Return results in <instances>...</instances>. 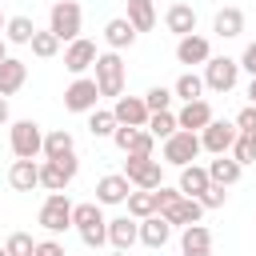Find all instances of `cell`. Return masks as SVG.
<instances>
[{"instance_id": "cell-38", "label": "cell", "mask_w": 256, "mask_h": 256, "mask_svg": "<svg viewBox=\"0 0 256 256\" xmlns=\"http://www.w3.org/2000/svg\"><path fill=\"white\" fill-rule=\"evenodd\" d=\"M144 104H148V112H168V104H172V88H164V84L148 88V92H144Z\"/></svg>"}, {"instance_id": "cell-19", "label": "cell", "mask_w": 256, "mask_h": 256, "mask_svg": "<svg viewBox=\"0 0 256 256\" xmlns=\"http://www.w3.org/2000/svg\"><path fill=\"white\" fill-rule=\"evenodd\" d=\"M28 80V64L16 60V56H4L0 60V96H16Z\"/></svg>"}, {"instance_id": "cell-2", "label": "cell", "mask_w": 256, "mask_h": 256, "mask_svg": "<svg viewBox=\"0 0 256 256\" xmlns=\"http://www.w3.org/2000/svg\"><path fill=\"white\" fill-rule=\"evenodd\" d=\"M96 88H100V96H120L124 92V60H120V52H96Z\"/></svg>"}, {"instance_id": "cell-17", "label": "cell", "mask_w": 256, "mask_h": 256, "mask_svg": "<svg viewBox=\"0 0 256 256\" xmlns=\"http://www.w3.org/2000/svg\"><path fill=\"white\" fill-rule=\"evenodd\" d=\"M212 56V44H208V36H196V32H188V36H180L176 40V60L180 64H204Z\"/></svg>"}, {"instance_id": "cell-34", "label": "cell", "mask_w": 256, "mask_h": 256, "mask_svg": "<svg viewBox=\"0 0 256 256\" xmlns=\"http://www.w3.org/2000/svg\"><path fill=\"white\" fill-rule=\"evenodd\" d=\"M88 132L100 140V136H112L116 132V116H112V108H92L88 112Z\"/></svg>"}, {"instance_id": "cell-21", "label": "cell", "mask_w": 256, "mask_h": 256, "mask_svg": "<svg viewBox=\"0 0 256 256\" xmlns=\"http://www.w3.org/2000/svg\"><path fill=\"white\" fill-rule=\"evenodd\" d=\"M8 184H12L16 192H32V188H40V164H36V160H12V168H8Z\"/></svg>"}, {"instance_id": "cell-43", "label": "cell", "mask_w": 256, "mask_h": 256, "mask_svg": "<svg viewBox=\"0 0 256 256\" xmlns=\"http://www.w3.org/2000/svg\"><path fill=\"white\" fill-rule=\"evenodd\" d=\"M32 256H68V252H64L60 240H40V244L32 248Z\"/></svg>"}, {"instance_id": "cell-16", "label": "cell", "mask_w": 256, "mask_h": 256, "mask_svg": "<svg viewBox=\"0 0 256 256\" xmlns=\"http://www.w3.org/2000/svg\"><path fill=\"white\" fill-rule=\"evenodd\" d=\"M164 28H168L172 36H188V32H196V8L184 4V0L168 4V12H164Z\"/></svg>"}, {"instance_id": "cell-46", "label": "cell", "mask_w": 256, "mask_h": 256, "mask_svg": "<svg viewBox=\"0 0 256 256\" xmlns=\"http://www.w3.org/2000/svg\"><path fill=\"white\" fill-rule=\"evenodd\" d=\"M248 104H256V76H252V84H248Z\"/></svg>"}, {"instance_id": "cell-42", "label": "cell", "mask_w": 256, "mask_h": 256, "mask_svg": "<svg viewBox=\"0 0 256 256\" xmlns=\"http://www.w3.org/2000/svg\"><path fill=\"white\" fill-rule=\"evenodd\" d=\"M232 124H236L240 132H252V128H256V104H248V108H240Z\"/></svg>"}, {"instance_id": "cell-33", "label": "cell", "mask_w": 256, "mask_h": 256, "mask_svg": "<svg viewBox=\"0 0 256 256\" xmlns=\"http://www.w3.org/2000/svg\"><path fill=\"white\" fill-rule=\"evenodd\" d=\"M172 96H180L184 104H188V100H200V96H204V76H196V72H184V76L172 84Z\"/></svg>"}, {"instance_id": "cell-7", "label": "cell", "mask_w": 256, "mask_h": 256, "mask_svg": "<svg viewBox=\"0 0 256 256\" xmlns=\"http://www.w3.org/2000/svg\"><path fill=\"white\" fill-rule=\"evenodd\" d=\"M76 172H80L76 152L64 156V160H44V164H40V188H48V192H64V188L76 180Z\"/></svg>"}, {"instance_id": "cell-50", "label": "cell", "mask_w": 256, "mask_h": 256, "mask_svg": "<svg viewBox=\"0 0 256 256\" xmlns=\"http://www.w3.org/2000/svg\"><path fill=\"white\" fill-rule=\"evenodd\" d=\"M4 24H8V20H4V12H0V32H4Z\"/></svg>"}, {"instance_id": "cell-36", "label": "cell", "mask_w": 256, "mask_h": 256, "mask_svg": "<svg viewBox=\"0 0 256 256\" xmlns=\"http://www.w3.org/2000/svg\"><path fill=\"white\" fill-rule=\"evenodd\" d=\"M144 128H148V132H152L156 140H168V136L176 132V116H172V112H152Z\"/></svg>"}, {"instance_id": "cell-49", "label": "cell", "mask_w": 256, "mask_h": 256, "mask_svg": "<svg viewBox=\"0 0 256 256\" xmlns=\"http://www.w3.org/2000/svg\"><path fill=\"white\" fill-rule=\"evenodd\" d=\"M112 256H128V252H124V248H112Z\"/></svg>"}, {"instance_id": "cell-10", "label": "cell", "mask_w": 256, "mask_h": 256, "mask_svg": "<svg viewBox=\"0 0 256 256\" xmlns=\"http://www.w3.org/2000/svg\"><path fill=\"white\" fill-rule=\"evenodd\" d=\"M124 176L132 188H160V160L156 156H128L124 160Z\"/></svg>"}, {"instance_id": "cell-40", "label": "cell", "mask_w": 256, "mask_h": 256, "mask_svg": "<svg viewBox=\"0 0 256 256\" xmlns=\"http://www.w3.org/2000/svg\"><path fill=\"white\" fill-rule=\"evenodd\" d=\"M196 200H200L204 208H224V200H228V192H224L220 184H208V188H204V192H200Z\"/></svg>"}, {"instance_id": "cell-27", "label": "cell", "mask_w": 256, "mask_h": 256, "mask_svg": "<svg viewBox=\"0 0 256 256\" xmlns=\"http://www.w3.org/2000/svg\"><path fill=\"white\" fill-rule=\"evenodd\" d=\"M76 152V140H72V132H64V128H52L48 136H44V160H64V156H72Z\"/></svg>"}, {"instance_id": "cell-24", "label": "cell", "mask_w": 256, "mask_h": 256, "mask_svg": "<svg viewBox=\"0 0 256 256\" xmlns=\"http://www.w3.org/2000/svg\"><path fill=\"white\" fill-rule=\"evenodd\" d=\"M240 172H244V168H240L228 152H220L216 160H208V180H212V184H220V188L236 184V180H240Z\"/></svg>"}, {"instance_id": "cell-5", "label": "cell", "mask_w": 256, "mask_h": 256, "mask_svg": "<svg viewBox=\"0 0 256 256\" xmlns=\"http://www.w3.org/2000/svg\"><path fill=\"white\" fill-rule=\"evenodd\" d=\"M200 152H204V148H200V132L176 128V132L164 140V164H172V168H184V164H192Z\"/></svg>"}, {"instance_id": "cell-9", "label": "cell", "mask_w": 256, "mask_h": 256, "mask_svg": "<svg viewBox=\"0 0 256 256\" xmlns=\"http://www.w3.org/2000/svg\"><path fill=\"white\" fill-rule=\"evenodd\" d=\"M112 140L124 156H152V148H156V136L148 128H128V124H116Z\"/></svg>"}, {"instance_id": "cell-11", "label": "cell", "mask_w": 256, "mask_h": 256, "mask_svg": "<svg viewBox=\"0 0 256 256\" xmlns=\"http://www.w3.org/2000/svg\"><path fill=\"white\" fill-rule=\"evenodd\" d=\"M40 224L48 232H64L72 228V200L64 192H48V200L40 204Z\"/></svg>"}, {"instance_id": "cell-39", "label": "cell", "mask_w": 256, "mask_h": 256, "mask_svg": "<svg viewBox=\"0 0 256 256\" xmlns=\"http://www.w3.org/2000/svg\"><path fill=\"white\" fill-rule=\"evenodd\" d=\"M32 248H36V240H32L28 232H12V236L4 240V252H8V256H32Z\"/></svg>"}, {"instance_id": "cell-12", "label": "cell", "mask_w": 256, "mask_h": 256, "mask_svg": "<svg viewBox=\"0 0 256 256\" xmlns=\"http://www.w3.org/2000/svg\"><path fill=\"white\" fill-rule=\"evenodd\" d=\"M96 100H100V88H96L92 76H76V80L64 88V108H68V112H92Z\"/></svg>"}, {"instance_id": "cell-52", "label": "cell", "mask_w": 256, "mask_h": 256, "mask_svg": "<svg viewBox=\"0 0 256 256\" xmlns=\"http://www.w3.org/2000/svg\"><path fill=\"white\" fill-rule=\"evenodd\" d=\"M0 256H8V252H4V248H0Z\"/></svg>"}, {"instance_id": "cell-35", "label": "cell", "mask_w": 256, "mask_h": 256, "mask_svg": "<svg viewBox=\"0 0 256 256\" xmlns=\"http://www.w3.org/2000/svg\"><path fill=\"white\" fill-rule=\"evenodd\" d=\"M32 56H40V60H52L56 52H60V40L52 36V32H32Z\"/></svg>"}, {"instance_id": "cell-6", "label": "cell", "mask_w": 256, "mask_h": 256, "mask_svg": "<svg viewBox=\"0 0 256 256\" xmlns=\"http://www.w3.org/2000/svg\"><path fill=\"white\" fill-rule=\"evenodd\" d=\"M240 80V64L232 56H208L204 60V88L212 92H232Z\"/></svg>"}, {"instance_id": "cell-15", "label": "cell", "mask_w": 256, "mask_h": 256, "mask_svg": "<svg viewBox=\"0 0 256 256\" xmlns=\"http://www.w3.org/2000/svg\"><path fill=\"white\" fill-rule=\"evenodd\" d=\"M128 192H132V184H128L124 172H108V176L96 180V204H124Z\"/></svg>"}, {"instance_id": "cell-51", "label": "cell", "mask_w": 256, "mask_h": 256, "mask_svg": "<svg viewBox=\"0 0 256 256\" xmlns=\"http://www.w3.org/2000/svg\"><path fill=\"white\" fill-rule=\"evenodd\" d=\"M248 136H252V140H256V128H252V132H248Z\"/></svg>"}, {"instance_id": "cell-32", "label": "cell", "mask_w": 256, "mask_h": 256, "mask_svg": "<svg viewBox=\"0 0 256 256\" xmlns=\"http://www.w3.org/2000/svg\"><path fill=\"white\" fill-rule=\"evenodd\" d=\"M32 32H36L32 16H8V24H4V40L8 44H28Z\"/></svg>"}, {"instance_id": "cell-28", "label": "cell", "mask_w": 256, "mask_h": 256, "mask_svg": "<svg viewBox=\"0 0 256 256\" xmlns=\"http://www.w3.org/2000/svg\"><path fill=\"white\" fill-rule=\"evenodd\" d=\"M180 252H212V232L196 220V224H184L180 232Z\"/></svg>"}, {"instance_id": "cell-45", "label": "cell", "mask_w": 256, "mask_h": 256, "mask_svg": "<svg viewBox=\"0 0 256 256\" xmlns=\"http://www.w3.org/2000/svg\"><path fill=\"white\" fill-rule=\"evenodd\" d=\"M0 124H8V100L0 96Z\"/></svg>"}, {"instance_id": "cell-1", "label": "cell", "mask_w": 256, "mask_h": 256, "mask_svg": "<svg viewBox=\"0 0 256 256\" xmlns=\"http://www.w3.org/2000/svg\"><path fill=\"white\" fill-rule=\"evenodd\" d=\"M72 224L80 228V240H84L88 248L108 244V220H104V212H100L96 200H88V204H72Z\"/></svg>"}, {"instance_id": "cell-3", "label": "cell", "mask_w": 256, "mask_h": 256, "mask_svg": "<svg viewBox=\"0 0 256 256\" xmlns=\"http://www.w3.org/2000/svg\"><path fill=\"white\" fill-rule=\"evenodd\" d=\"M8 144H12L16 160H36V156L44 152V132H40L36 120H16V124L8 128Z\"/></svg>"}, {"instance_id": "cell-30", "label": "cell", "mask_w": 256, "mask_h": 256, "mask_svg": "<svg viewBox=\"0 0 256 256\" xmlns=\"http://www.w3.org/2000/svg\"><path fill=\"white\" fill-rule=\"evenodd\" d=\"M208 184H212L208 180V168H200V164H184L180 168V192L184 196H200Z\"/></svg>"}, {"instance_id": "cell-8", "label": "cell", "mask_w": 256, "mask_h": 256, "mask_svg": "<svg viewBox=\"0 0 256 256\" xmlns=\"http://www.w3.org/2000/svg\"><path fill=\"white\" fill-rule=\"evenodd\" d=\"M236 136H240V128H236V124H228V120H216V116H212V120L200 128V148H204V152H212V156H220V152H232Z\"/></svg>"}, {"instance_id": "cell-25", "label": "cell", "mask_w": 256, "mask_h": 256, "mask_svg": "<svg viewBox=\"0 0 256 256\" xmlns=\"http://www.w3.org/2000/svg\"><path fill=\"white\" fill-rule=\"evenodd\" d=\"M212 32H216L220 40L240 36V32H244V12H240V8H220V12L212 16Z\"/></svg>"}, {"instance_id": "cell-31", "label": "cell", "mask_w": 256, "mask_h": 256, "mask_svg": "<svg viewBox=\"0 0 256 256\" xmlns=\"http://www.w3.org/2000/svg\"><path fill=\"white\" fill-rule=\"evenodd\" d=\"M128 216L132 220H144V216H152L156 212V192H148V188H136V192H128Z\"/></svg>"}, {"instance_id": "cell-4", "label": "cell", "mask_w": 256, "mask_h": 256, "mask_svg": "<svg viewBox=\"0 0 256 256\" xmlns=\"http://www.w3.org/2000/svg\"><path fill=\"white\" fill-rule=\"evenodd\" d=\"M80 20H84V12H80L76 0H56L52 12H48V32L56 40H76L80 36Z\"/></svg>"}, {"instance_id": "cell-22", "label": "cell", "mask_w": 256, "mask_h": 256, "mask_svg": "<svg viewBox=\"0 0 256 256\" xmlns=\"http://www.w3.org/2000/svg\"><path fill=\"white\" fill-rule=\"evenodd\" d=\"M168 224H196L200 216H204V204L196 200V196H180L176 204H168L164 212H160Z\"/></svg>"}, {"instance_id": "cell-23", "label": "cell", "mask_w": 256, "mask_h": 256, "mask_svg": "<svg viewBox=\"0 0 256 256\" xmlns=\"http://www.w3.org/2000/svg\"><path fill=\"white\" fill-rule=\"evenodd\" d=\"M168 236H172V224H168L160 212H152V216L140 220V244H148V248H164Z\"/></svg>"}, {"instance_id": "cell-41", "label": "cell", "mask_w": 256, "mask_h": 256, "mask_svg": "<svg viewBox=\"0 0 256 256\" xmlns=\"http://www.w3.org/2000/svg\"><path fill=\"white\" fill-rule=\"evenodd\" d=\"M152 192H156V212H164L168 204H176V200L184 196L180 188H168V184H160V188H152Z\"/></svg>"}, {"instance_id": "cell-37", "label": "cell", "mask_w": 256, "mask_h": 256, "mask_svg": "<svg viewBox=\"0 0 256 256\" xmlns=\"http://www.w3.org/2000/svg\"><path fill=\"white\" fill-rule=\"evenodd\" d=\"M232 160H236L240 168L256 160V140H252L248 132H240V136H236V144H232Z\"/></svg>"}, {"instance_id": "cell-47", "label": "cell", "mask_w": 256, "mask_h": 256, "mask_svg": "<svg viewBox=\"0 0 256 256\" xmlns=\"http://www.w3.org/2000/svg\"><path fill=\"white\" fill-rule=\"evenodd\" d=\"M4 56H8V40L0 36V60H4Z\"/></svg>"}, {"instance_id": "cell-14", "label": "cell", "mask_w": 256, "mask_h": 256, "mask_svg": "<svg viewBox=\"0 0 256 256\" xmlns=\"http://www.w3.org/2000/svg\"><path fill=\"white\" fill-rule=\"evenodd\" d=\"M112 116H116V124H128V128H144L152 112H148L144 96H116V104H112Z\"/></svg>"}, {"instance_id": "cell-48", "label": "cell", "mask_w": 256, "mask_h": 256, "mask_svg": "<svg viewBox=\"0 0 256 256\" xmlns=\"http://www.w3.org/2000/svg\"><path fill=\"white\" fill-rule=\"evenodd\" d=\"M180 256H212V252H180Z\"/></svg>"}, {"instance_id": "cell-29", "label": "cell", "mask_w": 256, "mask_h": 256, "mask_svg": "<svg viewBox=\"0 0 256 256\" xmlns=\"http://www.w3.org/2000/svg\"><path fill=\"white\" fill-rule=\"evenodd\" d=\"M128 24L136 32H152L156 28V4L152 0H128Z\"/></svg>"}, {"instance_id": "cell-26", "label": "cell", "mask_w": 256, "mask_h": 256, "mask_svg": "<svg viewBox=\"0 0 256 256\" xmlns=\"http://www.w3.org/2000/svg\"><path fill=\"white\" fill-rule=\"evenodd\" d=\"M104 40H108V48H112V52H120V48H132V40H136V28L128 24V16H116V20H108V24H104Z\"/></svg>"}, {"instance_id": "cell-44", "label": "cell", "mask_w": 256, "mask_h": 256, "mask_svg": "<svg viewBox=\"0 0 256 256\" xmlns=\"http://www.w3.org/2000/svg\"><path fill=\"white\" fill-rule=\"evenodd\" d=\"M236 64H240V68H244V72H248V76H256V40H252V44H248V48H244V56H240V60H236Z\"/></svg>"}, {"instance_id": "cell-13", "label": "cell", "mask_w": 256, "mask_h": 256, "mask_svg": "<svg viewBox=\"0 0 256 256\" xmlns=\"http://www.w3.org/2000/svg\"><path fill=\"white\" fill-rule=\"evenodd\" d=\"M92 64H96V44L84 40V36L68 40V48H64V68H68L72 76H84Z\"/></svg>"}, {"instance_id": "cell-20", "label": "cell", "mask_w": 256, "mask_h": 256, "mask_svg": "<svg viewBox=\"0 0 256 256\" xmlns=\"http://www.w3.org/2000/svg\"><path fill=\"white\" fill-rule=\"evenodd\" d=\"M212 120V104L200 96V100H188L184 108H180V116H176V128H188V132H200L204 124Z\"/></svg>"}, {"instance_id": "cell-18", "label": "cell", "mask_w": 256, "mask_h": 256, "mask_svg": "<svg viewBox=\"0 0 256 256\" xmlns=\"http://www.w3.org/2000/svg\"><path fill=\"white\" fill-rule=\"evenodd\" d=\"M136 240H140V220H132V216H116V220H108V244H112V248L132 252Z\"/></svg>"}]
</instances>
